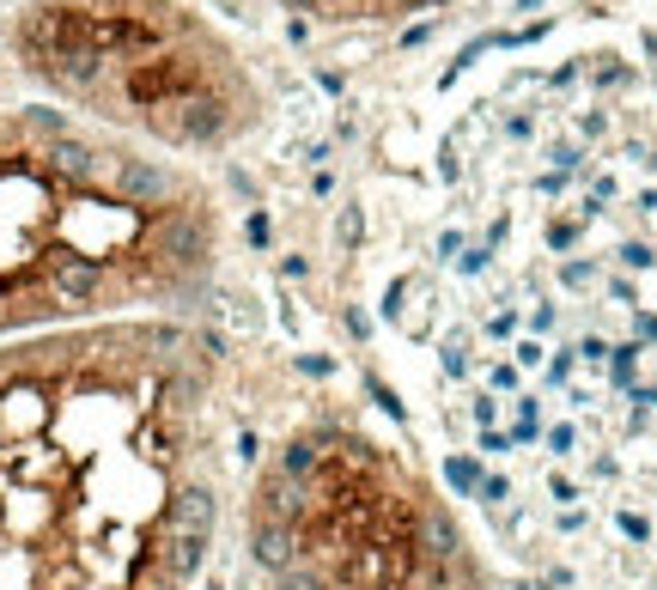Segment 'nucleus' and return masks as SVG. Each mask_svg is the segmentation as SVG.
Returning <instances> with one entry per match:
<instances>
[{"label": "nucleus", "instance_id": "4", "mask_svg": "<svg viewBox=\"0 0 657 590\" xmlns=\"http://www.w3.org/2000/svg\"><path fill=\"white\" fill-rule=\"evenodd\" d=\"M13 49L61 98L171 146H219L238 128L213 43L165 0H37Z\"/></svg>", "mask_w": 657, "mask_h": 590}, {"label": "nucleus", "instance_id": "3", "mask_svg": "<svg viewBox=\"0 0 657 590\" xmlns=\"http://www.w3.org/2000/svg\"><path fill=\"white\" fill-rule=\"evenodd\" d=\"M250 590H487L463 524L341 420L274 438L238 524Z\"/></svg>", "mask_w": 657, "mask_h": 590}, {"label": "nucleus", "instance_id": "1", "mask_svg": "<svg viewBox=\"0 0 657 590\" xmlns=\"http://www.w3.org/2000/svg\"><path fill=\"white\" fill-rule=\"evenodd\" d=\"M219 359L171 323L0 347V590H226Z\"/></svg>", "mask_w": 657, "mask_h": 590}, {"label": "nucleus", "instance_id": "2", "mask_svg": "<svg viewBox=\"0 0 657 590\" xmlns=\"http://www.w3.org/2000/svg\"><path fill=\"white\" fill-rule=\"evenodd\" d=\"M207 195L61 110L0 116V347L153 323L213 280Z\"/></svg>", "mask_w": 657, "mask_h": 590}]
</instances>
